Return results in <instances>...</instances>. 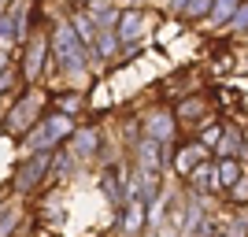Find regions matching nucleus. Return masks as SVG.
<instances>
[{
    "instance_id": "3",
    "label": "nucleus",
    "mask_w": 248,
    "mask_h": 237,
    "mask_svg": "<svg viewBox=\"0 0 248 237\" xmlns=\"http://www.w3.org/2000/svg\"><path fill=\"white\" fill-rule=\"evenodd\" d=\"M233 11H237V0H215L211 19H215V22H226V19H233Z\"/></svg>"
},
{
    "instance_id": "7",
    "label": "nucleus",
    "mask_w": 248,
    "mask_h": 237,
    "mask_svg": "<svg viewBox=\"0 0 248 237\" xmlns=\"http://www.w3.org/2000/svg\"><path fill=\"white\" fill-rule=\"evenodd\" d=\"M237 141H241V134H237V130H230V134L222 137V144H218V152H222V156L237 152Z\"/></svg>"
},
{
    "instance_id": "6",
    "label": "nucleus",
    "mask_w": 248,
    "mask_h": 237,
    "mask_svg": "<svg viewBox=\"0 0 248 237\" xmlns=\"http://www.w3.org/2000/svg\"><path fill=\"white\" fill-rule=\"evenodd\" d=\"M211 174H215V167H197V171H193V182H197L200 189H207L211 182H215Z\"/></svg>"
},
{
    "instance_id": "4",
    "label": "nucleus",
    "mask_w": 248,
    "mask_h": 237,
    "mask_svg": "<svg viewBox=\"0 0 248 237\" xmlns=\"http://www.w3.org/2000/svg\"><path fill=\"white\" fill-rule=\"evenodd\" d=\"M148 134L170 137V134H174V126H170V119H167V115H159V119H152V123H148Z\"/></svg>"
},
{
    "instance_id": "1",
    "label": "nucleus",
    "mask_w": 248,
    "mask_h": 237,
    "mask_svg": "<svg viewBox=\"0 0 248 237\" xmlns=\"http://www.w3.org/2000/svg\"><path fill=\"white\" fill-rule=\"evenodd\" d=\"M137 33H141V15H137V11H126V15H123V30H119V37H126V41H130V37H137Z\"/></svg>"
},
{
    "instance_id": "5",
    "label": "nucleus",
    "mask_w": 248,
    "mask_h": 237,
    "mask_svg": "<svg viewBox=\"0 0 248 237\" xmlns=\"http://www.w3.org/2000/svg\"><path fill=\"white\" fill-rule=\"evenodd\" d=\"M141 159L148 163V171H155V163H159V144H155V141H145V148H141Z\"/></svg>"
},
{
    "instance_id": "9",
    "label": "nucleus",
    "mask_w": 248,
    "mask_h": 237,
    "mask_svg": "<svg viewBox=\"0 0 248 237\" xmlns=\"http://www.w3.org/2000/svg\"><path fill=\"white\" fill-rule=\"evenodd\" d=\"M78 33H82L85 41H93V22H89V19H78Z\"/></svg>"
},
{
    "instance_id": "10",
    "label": "nucleus",
    "mask_w": 248,
    "mask_h": 237,
    "mask_svg": "<svg viewBox=\"0 0 248 237\" xmlns=\"http://www.w3.org/2000/svg\"><path fill=\"white\" fill-rule=\"evenodd\" d=\"M245 22H248V8L245 11H233V26H245Z\"/></svg>"
},
{
    "instance_id": "8",
    "label": "nucleus",
    "mask_w": 248,
    "mask_h": 237,
    "mask_svg": "<svg viewBox=\"0 0 248 237\" xmlns=\"http://www.w3.org/2000/svg\"><path fill=\"white\" fill-rule=\"evenodd\" d=\"M207 8H211V0H193V4H189L186 11H189V15H204Z\"/></svg>"
},
{
    "instance_id": "2",
    "label": "nucleus",
    "mask_w": 248,
    "mask_h": 237,
    "mask_svg": "<svg viewBox=\"0 0 248 237\" xmlns=\"http://www.w3.org/2000/svg\"><path fill=\"white\" fill-rule=\"evenodd\" d=\"M237 178H241V167L233 163V159H222V163H218V182H222V186H233Z\"/></svg>"
}]
</instances>
